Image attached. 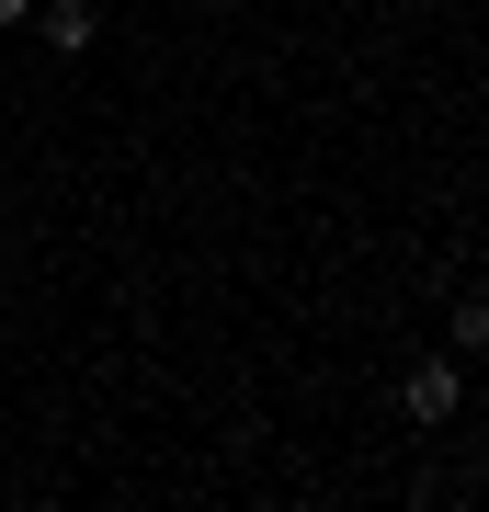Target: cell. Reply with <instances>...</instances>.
<instances>
[{"mask_svg": "<svg viewBox=\"0 0 489 512\" xmlns=\"http://www.w3.org/2000/svg\"><path fill=\"white\" fill-rule=\"evenodd\" d=\"M455 399H467V387H455V353H421L410 387H399V410H410V421H455Z\"/></svg>", "mask_w": 489, "mask_h": 512, "instance_id": "obj_1", "label": "cell"}, {"mask_svg": "<svg viewBox=\"0 0 489 512\" xmlns=\"http://www.w3.org/2000/svg\"><path fill=\"white\" fill-rule=\"evenodd\" d=\"M46 46H57V57L91 46V0H46Z\"/></svg>", "mask_w": 489, "mask_h": 512, "instance_id": "obj_2", "label": "cell"}, {"mask_svg": "<svg viewBox=\"0 0 489 512\" xmlns=\"http://www.w3.org/2000/svg\"><path fill=\"white\" fill-rule=\"evenodd\" d=\"M455 353H489V296H455Z\"/></svg>", "mask_w": 489, "mask_h": 512, "instance_id": "obj_3", "label": "cell"}, {"mask_svg": "<svg viewBox=\"0 0 489 512\" xmlns=\"http://www.w3.org/2000/svg\"><path fill=\"white\" fill-rule=\"evenodd\" d=\"M23 12H35V0H0V23H23Z\"/></svg>", "mask_w": 489, "mask_h": 512, "instance_id": "obj_4", "label": "cell"}]
</instances>
